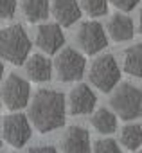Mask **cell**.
Wrapping results in <instances>:
<instances>
[{
  "label": "cell",
  "mask_w": 142,
  "mask_h": 153,
  "mask_svg": "<svg viewBox=\"0 0 142 153\" xmlns=\"http://www.w3.org/2000/svg\"><path fill=\"white\" fill-rule=\"evenodd\" d=\"M29 117L40 133H49L65 124L67 103L65 96L56 90L40 88L29 106Z\"/></svg>",
  "instance_id": "6da1fadb"
},
{
  "label": "cell",
  "mask_w": 142,
  "mask_h": 153,
  "mask_svg": "<svg viewBox=\"0 0 142 153\" xmlns=\"http://www.w3.org/2000/svg\"><path fill=\"white\" fill-rule=\"evenodd\" d=\"M29 52L31 40L27 36V31L20 24L0 31V58L7 59L13 65H24Z\"/></svg>",
  "instance_id": "7a4b0ae2"
},
{
  "label": "cell",
  "mask_w": 142,
  "mask_h": 153,
  "mask_svg": "<svg viewBox=\"0 0 142 153\" xmlns=\"http://www.w3.org/2000/svg\"><path fill=\"white\" fill-rule=\"evenodd\" d=\"M110 105L121 119L124 121L137 119L142 112V92L131 83H122L113 92Z\"/></svg>",
  "instance_id": "3957f363"
},
{
  "label": "cell",
  "mask_w": 142,
  "mask_h": 153,
  "mask_svg": "<svg viewBox=\"0 0 142 153\" xmlns=\"http://www.w3.org/2000/svg\"><path fill=\"white\" fill-rule=\"evenodd\" d=\"M88 76H90V81L94 87H97L101 92L108 94L121 81V68L112 54H103V56L95 58V61L90 67Z\"/></svg>",
  "instance_id": "277c9868"
},
{
  "label": "cell",
  "mask_w": 142,
  "mask_h": 153,
  "mask_svg": "<svg viewBox=\"0 0 142 153\" xmlns=\"http://www.w3.org/2000/svg\"><path fill=\"white\" fill-rule=\"evenodd\" d=\"M56 74L61 81H78L83 78L85 67H87V58L76 51V49H63L58 58H56Z\"/></svg>",
  "instance_id": "5b68a950"
},
{
  "label": "cell",
  "mask_w": 142,
  "mask_h": 153,
  "mask_svg": "<svg viewBox=\"0 0 142 153\" xmlns=\"http://www.w3.org/2000/svg\"><path fill=\"white\" fill-rule=\"evenodd\" d=\"M29 96H31V88L24 78L16 74L7 76V79L2 85V101L9 110H22L24 106H27Z\"/></svg>",
  "instance_id": "8992f818"
},
{
  "label": "cell",
  "mask_w": 142,
  "mask_h": 153,
  "mask_svg": "<svg viewBox=\"0 0 142 153\" xmlns=\"http://www.w3.org/2000/svg\"><path fill=\"white\" fill-rule=\"evenodd\" d=\"M2 131L11 146L22 148L31 139V123L24 114H9L2 123Z\"/></svg>",
  "instance_id": "52a82bcc"
},
{
  "label": "cell",
  "mask_w": 142,
  "mask_h": 153,
  "mask_svg": "<svg viewBox=\"0 0 142 153\" xmlns=\"http://www.w3.org/2000/svg\"><path fill=\"white\" fill-rule=\"evenodd\" d=\"M78 43L87 54H97L108 45V38L99 22H85L78 31Z\"/></svg>",
  "instance_id": "ba28073f"
},
{
  "label": "cell",
  "mask_w": 142,
  "mask_h": 153,
  "mask_svg": "<svg viewBox=\"0 0 142 153\" xmlns=\"http://www.w3.org/2000/svg\"><path fill=\"white\" fill-rule=\"evenodd\" d=\"M65 43V34L61 31V27L58 24H45L40 25L36 31V45L47 52V54H54L56 51H59Z\"/></svg>",
  "instance_id": "9c48e42d"
},
{
  "label": "cell",
  "mask_w": 142,
  "mask_h": 153,
  "mask_svg": "<svg viewBox=\"0 0 142 153\" xmlns=\"http://www.w3.org/2000/svg\"><path fill=\"white\" fill-rule=\"evenodd\" d=\"M63 153H90V135L81 126H70L61 139Z\"/></svg>",
  "instance_id": "30bf717a"
},
{
  "label": "cell",
  "mask_w": 142,
  "mask_h": 153,
  "mask_svg": "<svg viewBox=\"0 0 142 153\" xmlns=\"http://www.w3.org/2000/svg\"><path fill=\"white\" fill-rule=\"evenodd\" d=\"M95 94L92 92L90 87L79 85L70 92V114L72 115H83V114H92L95 108Z\"/></svg>",
  "instance_id": "8fae6325"
},
{
  "label": "cell",
  "mask_w": 142,
  "mask_h": 153,
  "mask_svg": "<svg viewBox=\"0 0 142 153\" xmlns=\"http://www.w3.org/2000/svg\"><path fill=\"white\" fill-rule=\"evenodd\" d=\"M52 13L59 25H72L81 16V7L78 0H52Z\"/></svg>",
  "instance_id": "7c38bea8"
},
{
  "label": "cell",
  "mask_w": 142,
  "mask_h": 153,
  "mask_svg": "<svg viewBox=\"0 0 142 153\" xmlns=\"http://www.w3.org/2000/svg\"><path fill=\"white\" fill-rule=\"evenodd\" d=\"M25 70H27V76L36 83H45L52 78L50 59L41 54H33L25 63Z\"/></svg>",
  "instance_id": "4fadbf2b"
},
{
  "label": "cell",
  "mask_w": 142,
  "mask_h": 153,
  "mask_svg": "<svg viewBox=\"0 0 142 153\" xmlns=\"http://www.w3.org/2000/svg\"><path fill=\"white\" fill-rule=\"evenodd\" d=\"M108 31L115 42H128L135 36L133 20L126 15H113L108 22Z\"/></svg>",
  "instance_id": "5bb4252c"
},
{
  "label": "cell",
  "mask_w": 142,
  "mask_h": 153,
  "mask_svg": "<svg viewBox=\"0 0 142 153\" xmlns=\"http://www.w3.org/2000/svg\"><path fill=\"white\" fill-rule=\"evenodd\" d=\"M49 0H22V13L27 22H40L49 16Z\"/></svg>",
  "instance_id": "9a60e30c"
},
{
  "label": "cell",
  "mask_w": 142,
  "mask_h": 153,
  "mask_svg": "<svg viewBox=\"0 0 142 153\" xmlns=\"http://www.w3.org/2000/svg\"><path fill=\"white\" fill-rule=\"evenodd\" d=\"M122 67L124 70L133 76V78H140L142 76V65H140V58H142V45L140 43H135L131 45L129 49L124 51L122 54Z\"/></svg>",
  "instance_id": "2e32d148"
},
{
  "label": "cell",
  "mask_w": 142,
  "mask_h": 153,
  "mask_svg": "<svg viewBox=\"0 0 142 153\" xmlns=\"http://www.w3.org/2000/svg\"><path fill=\"white\" fill-rule=\"evenodd\" d=\"M92 126L99 131V133H113L117 128V117L113 112H110L108 108H99L92 114L90 119Z\"/></svg>",
  "instance_id": "e0dca14e"
},
{
  "label": "cell",
  "mask_w": 142,
  "mask_h": 153,
  "mask_svg": "<svg viewBox=\"0 0 142 153\" xmlns=\"http://www.w3.org/2000/svg\"><path fill=\"white\" fill-rule=\"evenodd\" d=\"M140 124H128L122 128L121 131V142L124 144L126 149L129 151H137L140 148V142H142V131H140Z\"/></svg>",
  "instance_id": "ac0fdd59"
},
{
  "label": "cell",
  "mask_w": 142,
  "mask_h": 153,
  "mask_svg": "<svg viewBox=\"0 0 142 153\" xmlns=\"http://www.w3.org/2000/svg\"><path fill=\"white\" fill-rule=\"evenodd\" d=\"M83 9L90 16H103L108 13V0H83Z\"/></svg>",
  "instance_id": "d6986e66"
},
{
  "label": "cell",
  "mask_w": 142,
  "mask_h": 153,
  "mask_svg": "<svg viewBox=\"0 0 142 153\" xmlns=\"http://www.w3.org/2000/svg\"><path fill=\"white\" fill-rule=\"evenodd\" d=\"M90 153H122V151L113 139H101L94 144V149H90Z\"/></svg>",
  "instance_id": "ffe728a7"
},
{
  "label": "cell",
  "mask_w": 142,
  "mask_h": 153,
  "mask_svg": "<svg viewBox=\"0 0 142 153\" xmlns=\"http://www.w3.org/2000/svg\"><path fill=\"white\" fill-rule=\"evenodd\" d=\"M16 13V0H0V18H13Z\"/></svg>",
  "instance_id": "44dd1931"
},
{
  "label": "cell",
  "mask_w": 142,
  "mask_h": 153,
  "mask_svg": "<svg viewBox=\"0 0 142 153\" xmlns=\"http://www.w3.org/2000/svg\"><path fill=\"white\" fill-rule=\"evenodd\" d=\"M140 2V0H112V4L121 9V11H131L137 7V4Z\"/></svg>",
  "instance_id": "7402d4cb"
},
{
  "label": "cell",
  "mask_w": 142,
  "mask_h": 153,
  "mask_svg": "<svg viewBox=\"0 0 142 153\" xmlns=\"http://www.w3.org/2000/svg\"><path fill=\"white\" fill-rule=\"evenodd\" d=\"M29 153H58V151H56V148H52V146H36V148H33Z\"/></svg>",
  "instance_id": "603a6c76"
},
{
  "label": "cell",
  "mask_w": 142,
  "mask_h": 153,
  "mask_svg": "<svg viewBox=\"0 0 142 153\" xmlns=\"http://www.w3.org/2000/svg\"><path fill=\"white\" fill-rule=\"evenodd\" d=\"M2 76H4V65H2V61H0V81H2Z\"/></svg>",
  "instance_id": "cb8c5ba5"
},
{
  "label": "cell",
  "mask_w": 142,
  "mask_h": 153,
  "mask_svg": "<svg viewBox=\"0 0 142 153\" xmlns=\"http://www.w3.org/2000/svg\"><path fill=\"white\" fill-rule=\"evenodd\" d=\"M0 146H2V137H0Z\"/></svg>",
  "instance_id": "d4e9b609"
},
{
  "label": "cell",
  "mask_w": 142,
  "mask_h": 153,
  "mask_svg": "<svg viewBox=\"0 0 142 153\" xmlns=\"http://www.w3.org/2000/svg\"><path fill=\"white\" fill-rule=\"evenodd\" d=\"M137 153H140V151H138V149H137Z\"/></svg>",
  "instance_id": "484cf974"
}]
</instances>
